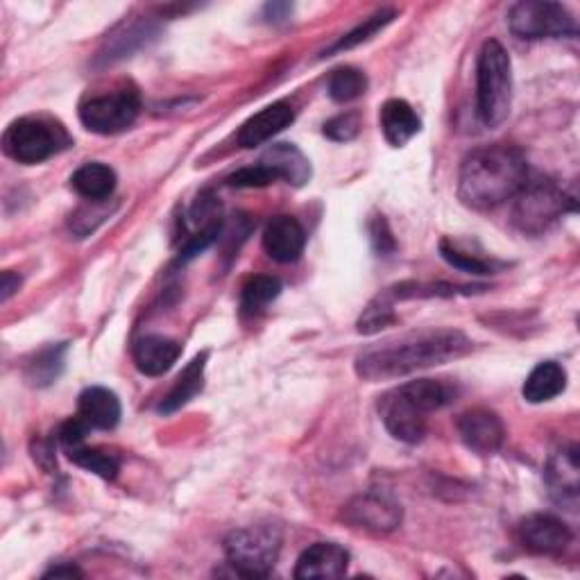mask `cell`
Listing matches in <instances>:
<instances>
[{
  "mask_svg": "<svg viewBox=\"0 0 580 580\" xmlns=\"http://www.w3.org/2000/svg\"><path fill=\"white\" fill-rule=\"evenodd\" d=\"M474 343L458 329H422L365 348L356 361V374L365 381L402 379L420 370L458 361Z\"/></svg>",
  "mask_w": 580,
  "mask_h": 580,
  "instance_id": "6da1fadb",
  "label": "cell"
},
{
  "mask_svg": "<svg viewBox=\"0 0 580 580\" xmlns=\"http://www.w3.org/2000/svg\"><path fill=\"white\" fill-rule=\"evenodd\" d=\"M528 179L526 157L512 145H483L472 151L458 173V198L474 211H490L512 200Z\"/></svg>",
  "mask_w": 580,
  "mask_h": 580,
  "instance_id": "7a4b0ae2",
  "label": "cell"
},
{
  "mask_svg": "<svg viewBox=\"0 0 580 580\" xmlns=\"http://www.w3.org/2000/svg\"><path fill=\"white\" fill-rule=\"evenodd\" d=\"M141 112L138 91L132 86H121L110 93L91 95L80 105V121L89 132L95 134H118L134 125Z\"/></svg>",
  "mask_w": 580,
  "mask_h": 580,
  "instance_id": "ba28073f",
  "label": "cell"
},
{
  "mask_svg": "<svg viewBox=\"0 0 580 580\" xmlns=\"http://www.w3.org/2000/svg\"><path fill=\"white\" fill-rule=\"evenodd\" d=\"M275 182H281L279 173L263 162L248 166V168H240V170H236L227 177V184L236 186V188H263V186H270Z\"/></svg>",
  "mask_w": 580,
  "mask_h": 580,
  "instance_id": "d6a6232c",
  "label": "cell"
},
{
  "mask_svg": "<svg viewBox=\"0 0 580 580\" xmlns=\"http://www.w3.org/2000/svg\"><path fill=\"white\" fill-rule=\"evenodd\" d=\"M263 248L270 259L293 263L307 248V231L293 216H277L266 225Z\"/></svg>",
  "mask_w": 580,
  "mask_h": 580,
  "instance_id": "9a60e30c",
  "label": "cell"
},
{
  "mask_svg": "<svg viewBox=\"0 0 580 580\" xmlns=\"http://www.w3.org/2000/svg\"><path fill=\"white\" fill-rule=\"evenodd\" d=\"M71 145V136L66 130L43 116H23L3 134V151L17 164L34 166L45 159L55 157Z\"/></svg>",
  "mask_w": 580,
  "mask_h": 580,
  "instance_id": "5b68a950",
  "label": "cell"
},
{
  "mask_svg": "<svg viewBox=\"0 0 580 580\" xmlns=\"http://www.w3.org/2000/svg\"><path fill=\"white\" fill-rule=\"evenodd\" d=\"M441 255L449 266H454L463 272H469V275H495L497 268H499L495 261L480 259L476 255L458 250L454 244H449V240H443V244H441Z\"/></svg>",
  "mask_w": 580,
  "mask_h": 580,
  "instance_id": "1f68e13d",
  "label": "cell"
},
{
  "mask_svg": "<svg viewBox=\"0 0 580 580\" xmlns=\"http://www.w3.org/2000/svg\"><path fill=\"white\" fill-rule=\"evenodd\" d=\"M66 350L69 345L66 343H58V345H51L41 350L30 363H28V370H25V376L32 385H37V389H43V385H51L53 381L60 379L62 370H64V359H66Z\"/></svg>",
  "mask_w": 580,
  "mask_h": 580,
  "instance_id": "484cf974",
  "label": "cell"
},
{
  "mask_svg": "<svg viewBox=\"0 0 580 580\" xmlns=\"http://www.w3.org/2000/svg\"><path fill=\"white\" fill-rule=\"evenodd\" d=\"M512 105V66L506 48L490 39L476 62V112L486 127H499Z\"/></svg>",
  "mask_w": 580,
  "mask_h": 580,
  "instance_id": "3957f363",
  "label": "cell"
},
{
  "mask_svg": "<svg viewBox=\"0 0 580 580\" xmlns=\"http://www.w3.org/2000/svg\"><path fill=\"white\" fill-rule=\"evenodd\" d=\"M71 186L75 188L77 196L89 203H105L107 198H112L116 188V173L107 164L91 162L73 173Z\"/></svg>",
  "mask_w": 580,
  "mask_h": 580,
  "instance_id": "cb8c5ba5",
  "label": "cell"
},
{
  "mask_svg": "<svg viewBox=\"0 0 580 580\" xmlns=\"http://www.w3.org/2000/svg\"><path fill=\"white\" fill-rule=\"evenodd\" d=\"M73 578V576H82V571L75 565H58L51 571H45L43 578Z\"/></svg>",
  "mask_w": 580,
  "mask_h": 580,
  "instance_id": "8d00e7d4",
  "label": "cell"
},
{
  "mask_svg": "<svg viewBox=\"0 0 580 580\" xmlns=\"http://www.w3.org/2000/svg\"><path fill=\"white\" fill-rule=\"evenodd\" d=\"M512 200V225L530 236L545 234L565 214L576 211V200L547 177L526 179Z\"/></svg>",
  "mask_w": 580,
  "mask_h": 580,
  "instance_id": "277c9868",
  "label": "cell"
},
{
  "mask_svg": "<svg viewBox=\"0 0 580 580\" xmlns=\"http://www.w3.org/2000/svg\"><path fill=\"white\" fill-rule=\"evenodd\" d=\"M361 132V118L356 112H345V114H338L331 121L324 123V136H329L331 141L338 143H345L356 138Z\"/></svg>",
  "mask_w": 580,
  "mask_h": 580,
  "instance_id": "836d02e7",
  "label": "cell"
},
{
  "mask_svg": "<svg viewBox=\"0 0 580 580\" xmlns=\"http://www.w3.org/2000/svg\"><path fill=\"white\" fill-rule=\"evenodd\" d=\"M281 536L272 526H248L231 530L225 540V556L244 578H266L277 565Z\"/></svg>",
  "mask_w": 580,
  "mask_h": 580,
  "instance_id": "8992f818",
  "label": "cell"
},
{
  "mask_svg": "<svg viewBox=\"0 0 580 580\" xmlns=\"http://www.w3.org/2000/svg\"><path fill=\"white\" fill-rule=\"evenodd\" d=\"M19 286H21V277L14 275L12 270H6L3 272V281H0V300L8 302L17 293Z\"/></svg>",
  "mask_w": 580,
  "mask_h": 580,
  "instance_id": "d590c367",
  "label": "cell"
},
{
  "mask_svg": "<svg viewBox=\"0 0 580 580\" xmlns=\"http://www.w3.org/2000/svg\"><path fill=\"white\" fill-rule=\"evenodd\" d=\"M367 75L354 66L335 69L329 77V95L335 103H352L365 93Z\"/></svg>",
  "mask_w": 580,
  "mask_h": 580,
  "instance_id": "f546056e",
  "label": "cell"
},
{
  "mask_svg": "<svg viewBox=\"0 0 580 580\" xmlns=\"http://www.w3.org/2000/svg\"><path fill=\"white\" fill-rule=\"evenodd\" d=\"M296 121V110L290 103L279 101L263 107L259 114L248 118L244 127L238 130V145L240 148H257V145L270 141L275 134L283 132L290 123Z\"/></svg>",
  "mask_w": 580,
  "mask_h": 580,
  "instance_id": "e0dca14e",
  "label": "cell"
},
{
  "mask_svg": "<svg viewBox=\"0 0 580 580\" xmlns=\"http://www.w3.org/2000/svg\"><path fill=\"white\" fill-rule=\"evenodd\" d=\"M521 547L538 556H562L571 545V528L553 515H528L517 526Z\"/></svg>",
  "mask_w": 580,
  "mask_h": 580,
  "instance_id": "8fae6325",
  "label": "cell"
},
{
  "mask_svg": "<svg viewBox=\"0 0 580 580\" xmlns=\"http://www.w3.org/2000/svg\"><path fill=\"white\" fill-rule=\"evenodd\" d=\"M121 413L123 411L116 393L101 389V385H91L77 400V415L89 428L112 431L121 422Z\"/></svg>",
  "mask_w": 580,
  "mask_h": 580,
  "instance_id": "d6986e66",
  "label": "cell"
},
{
  "mask_svg": "<svg viewBox=\"0 0 580 580\" xmlns=\"http://www.w3.org/2000/svg\"><path fill=\"white\" fill-rule=\"evenodd\" d=\"M184 227L188 229V236L184 238L179 250L182 261L198 257L216 244L222 234V207L214 193H200V198L193 203V207L186 214Z\"/></svg>",
  "mask_w": 580,
  "mask_h": 580,
  "instance_id": "9c48e42d",
  "label": "cell"
},
{
  "mask_svg": "<svg viewBox=\"0 0 580 580\" xmlns=\"http://www.w3.org/2000/svg\"><path fill=\"white\" fill-rule=\"evenodd\" d=\"M381 420L395 441L417 445L426 435L428 415L420 411L400 391H393L381 400Z\"/></svg>",
  "mask_w": 580,
  "mask_h": 580,
  "instance_id": "4fadbf2b",
  "label": "cell"
},
{
  "mask_svg": "<svg viewBox=\"0 0 580 580\" xmlns=\"http://www.w3.org/2000/svg\"><path fill=\"white\" fill-rule=\"evenodd\" d=\"M350 567V553L335 542H318L309 547L296 567L298 580L313 578H343Z\"/></svg>",
  "mask_w": 580,
  "mask_h": 580,
  "instance_id": "2e32d148",
  "label": "cell"
},
{
  "mask_svg": "<svg viewBox=\"0 0 580 580\" xmlns=\"http://www.w3.org/2000/svg\"><path fill=\"white\" fill-rule=\"evenodd\" d=\"M458 433L465 447L478 456H493L501 449L506 428L497 413L488 408H472L460 415Z\"/></svg>",
  "mask_w": 580,
  "mask_h": 580,
  "instance_id": "7c38bea8",
  "label": "cell"
},
{
  "mask_svg": "<svg viewBox=\"0 0 580 580\" xmlns=\"http://www.w3.org/2000/svg\"><path fill=\"white\" fill-rule=\"evenodd\" d=\"M207 359H209V354L203 352V354H198L196 359H193V361L182 370V374L177 376V381H175V385L170 389V393H168V395L164 397V402L159 404V413L170 415V413L179 411L182 406H186L198 393H203V389H205Z\"/></svg>",
  "mask_w": 580,
  "mask_h": 580,
  "instance_id": "603a6c76",
  "label": "cell"
},
{
  "mask_svg": "<svg viewBox=\"0 0 580 580\" xmlns=\"http://www.w3.org/2000/svg\"><path fill=\"white\" fill-rule=\"evenodd\" d=\"M578 474H580V467H578V449L576 447H565L549 458L545 478H547L549 495L558 506L576 510L578 490H580Z\"/></svg>",
  "mask_w": 580,
  "mask_h": 580,
  "instance_id": "5bb4252c",
  "label": "cell"
},
{
  "mask_svg": "<svg viewBox=\"0 0 580 580\" xmlns=\"http://www.w3.org/2000/svg\"><path fill=\"white\" fill-rule=\"evenodd\" d=\"M370 234H372V244H374V250L379 252V257H389L397 248L393 231H391V227H389V222H385L383 216H376L372 220Z\"/></svg>",
  "mask_w": 580,
  "mask_h": 580,
  "instance_id": "e575fe53",
  "label": "cell"
},
{
  "mask_svg": "<svg viewBox=\"0 0 580 580\" xmlns=\"http://www.w3.org/2000/svg\"><path fill=\"white\" fill-rule=\"evenodd\" d=\"M182 345L166 335H143L134 345V363L145 376L166 374L179 359Z\"/></svg>",
  "mask_w": 580,
  "mask_h": 580,
  "instance_id": "ac0fdd59",
  "label": "cell"
},
{
  "mask_svg": "<svg viewBox=\"0 0 580 580\" xmlns=\"http://www.w3.org/2000/svg\"><path fill=\"white\" fill-rule=\"evenodd\" d=\"M281 293V281L270 275H257L246 281L244 293H240V309L255 315L263 311Z\"/></svg>",
  "mask_w": 580,
  "mask_h": 580,
  "instance_id": "4316f807",
  "label": "cell"
},
{
  "mask_svg": "<svg viewBox=\"0 0 580 580\" xmlns=\"http://www.w3.org/2000/svg\"><path fill=\"white\" fill-rule=\"evenodd\" d=\"M395 17H397L395 10H381V12L372 14V17L365 19L359 28H354V30L348 32V34H343L331 48H327V51L322 53V58H331V55H335V53L350 51V48H356V45L370 41L374 34H379L385 25H389Z\"/></svg>",
  "mask_w": 580,
  "mask_h": 580,
  "instance_id": "83f0119b",
  "label": "cell"
},
{
  "mask_svg": "<svg viewBox=\"0 0 580 580\" xmlns=\"http://www.w3.org/2000/svg\"><path fill=\"white\" fill-rule=\"evenodd\" d=\"M379 125L385 141H389L393 148H404V145L422 130V121L415 114V110L400 99H393L381 107Z\"/></svg>",
  "mask_w": 580,
  "mask_h": 580,
  "instance_id": "44dd1931",
  "label": "cell"
},
{
  "mask_svg": "<svg viewBox=\"0 0 580 580\" xmlns=\"http://www.w3.org/2000/svg\"><path fill=\"white\" fill-rule=\"evenodd\" d=\"M343 519L367 534H391L402 524V506L389 495L365 493L343 508Z\"/></svg>",
  "mask_w": 580,
  "mask_h": 580,
  "instance_id": "30bf717a",
  "label": "cell"
},
{
  "mask_svg": "<svg viewBox=\"0 0 580 580\" xmlns=\"http://www.w3.org/2000/svg\"><path fill=\"white\" fill-rule=\"evenodd\" d=\"M69 458L86 469V472H93L95 476H101L105 480H114L118 476V469H121V460L116 454L112 452H105V449H91L86 445H80L75 449H69L66 452Z\"/></svg>",
  "mask_w": 580,
  "mask_h": 580,
  "instance_id": "f1b7e54d",
  "label": "cell"
},
{
  "mask_svg": "<svg viewBox=\"0 0 580 580\" xmlns=\"http://www.w3.org/2000/svg\"><path fill=\"white\" fill-rule=\"evenodd\" d=\"M400 393L406 400H411L420 411L431 415L454 404L460 395V389L447 379H417L400 385Z\"/></svg>",
  "mask_w": 580,
  "mask_h": 580,
  "instance_id": "ffe728a7",
  "label": "cell"
},
{
  "mask_svg": "<svg viewBox=\"0 0 580 580\" xmlns=\"http://www.w3.org/2000/svg\"><path fill=\"white\" fill-rule=\"evenodd\" d=\"M395 322V300L391 298L389 290H383L381 296H376L367 309L363 311L361 320H359V331L361 333H376L381 329H385L389 324Z\"/></svg>",
  "mask_w": 580,
  "mask_h": 580,
  "instance_id": "4dcf8cb0",
  "label": "cell"
},
{
  "mask_svg": "<svg viewBox=\"0 0 580 580\" xmlns=\"http://www.w3.org/2000/svg\"><path fill=\"white\" fill-rule=\"evenodd\" d=\"M508 25L515 37L526 41L565 39L578 34L573 14L565 6L549 3V0H521V3L512 6Z\"/></svg>",
  "mask_w": 580,
  "mask_h": 580,
  "instance_id": "52a82bcc",
  "label": "cell"
},
{
  "mask_svg": "<svg viewBox=\"0 0 580 580\" xmlns=\"http://www.w3.org/2000/svg\"><path fill=\"white\" fill-rule=\"evenodd\" d=\"M567 389V372L556 361H545L534 367L524 381L521 395L528 404H545L565 393Z\"/></svg>",
  "mask_w": 580,
  "mask_h": 580,
  "instance_id": "7402d4cb",
  "label": "cell"
},
{
  "mask_svg": "<svg viewBox=\"0 0 580 580\" xmlns=\"http://www.w3.org/2000/svg\"><path fill=\"white\" fill-rule=\"evenodd\" d=\"M270 168L279 173V177L293 186H304L311 179V164L309 159L290 143H279L263 155L261 159Z\"/></svg>",
  "mask_w": 580,
  "mask_h": 580,
  "instance_id": "d4e9b609",
  "label": "cell"
}]
</instances>
